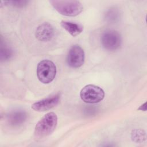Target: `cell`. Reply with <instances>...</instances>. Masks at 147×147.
<instances>
[{
  "label": "cell",
  "mask_w": 147,
  "mask_h": 147,
  "mask_svg": "<svg viewBox=\"0 0 147 147\" xmlns=\"http://www.w3.org/2000/svg\"><path fill=\"white\" fill-rule=\"evenodd\" d=\"M57 124V117L53 112H50L43 116L37 123L34 131L37 139H42L51 135L55 130Z\"/></svg>",
  "instance_id": "cell-1"
},
{
  "label": "cell",
  "mask_w": 147,
  "mask_h": 147,
  "mask_svg": "<svg viewBox=\"0 0 147 147\" xmlns=\"http://www.w3.org/2000/svg\"><path fill=\"white\" fill-rule=\"evenodd\" d=\"M50 3L58 13L65 16H76L83 9L82 4L78 1L52 0Z\"/></svg>",
  "instance_id": "cell-2"
},
{
  "label": "cell",
  "mask_w": 147,
  "mask_h": 147,
  "mask_svg": "<svg viewBox=\"0 0 147 147\" xmlns=\"http://www.w3.org/2000/svg\"><path fill=\"white\" fill-rule=\"evenodd\" d=\"M56 75V67L54 63L48 59L40 61L37 67V76L44 84L52 82Z\"/></svg>",
  "instance_id": "cell-3"
},
{
  "label": "cell",
  "mask_w": 147,
  "mask_h": 147,
  "mask_svg": "<svg viewBox=\"0 0 147 147\" xmlns=\"http://www.w3.org/2000/svg\"><path fill=\"white\" fill-rule=\"evenodd\" d=\"M81 99L87 103H96L102 100L105 92L100 87L94 84H88L80 91Z\"/></svg>",
  "instance_id": "cell-4"
},
{
  "label": "cell",
  "mask_w": 147,
  "mask_h": 147,
  "mask_svg": "<svg viewBox=\"0 0 147 147\" xmlns=\"http://www.w3.org/2000/svg\"><path fill=\"white\" fill-rule=\"evenodd\" d=\"M100 42L104 49L109 51H114L120 47L122 37L120 33L116 30H107L102 33Z\"/></svg>",
  "instance_id": "cell-5"
},
{
  "label": "cell",
  "mask_w": 147,
  "mask_h": 147,
  "mask_svg": "<svg viewBox=\"0 0 147 147\" xmlns=\"http://www.w3.org/2000/svg\"><path fill=\"white\" fill-rule=\"evenodd\" d=\"M85 54L83 48L79 45H74L69 49L67 56V63L71 68H78L84 62Z\"/></svg>",
  "instance_id": "cell-6"
},
{
  "label": "cell",
  "mask_w": 147,
  "mask_h": 147,
  "mask_svg": "<svg viewBox=\"0 0 147 147\" xmlns=\"http://www.w3.org/2000/svg\"><path fill=\"white\" fill-rule=\"evenodd\" d=\"M59 94L38 100L32 105V109L36 111H45L55 107L60 102Z\"/></svg>",
  "instance_id": "cell-7"
},
{
  "label": "cell",
  "mask_w": 147,
  "mask_h": 147,
  "mask_svg": "<svg viewBox=\"0 0 147 147\" xmlns=\"http://www.w3.org/2000/svg\"><path fill=\"white\" fill-rule=\"evenodd\" d=\"M55 34L53 27L49 22H44L40 24L36 28L35 36L36 38L42 42L51 41Z\"/></svg>",
  "instance_id": "cell-8"
},
{
  "label": "cell",
  "mask_w": 147,
  "mask_h": 147,
  "mask_svg": "<svg viewBox=\"0 0 147 147\" xmlns=\"http://www.w3.org/2000/svg\"><path fill=\"white\" fill-rule=\"evenodd\" d=\"M27 114L25 111L22 110H16L11 111L7 115L8 123L13 126H18L26 121Z\"/></svg>",
  "instance_id": "cell-9"
},
{
  "label": "cell",
  "mask_w": 147,
  "mask_h": 147,
  "mask_svg": "<svg viewBox=\"0 0 147 147\" xmlns=\"http://www.w3.org/2000/svg\"><path fill=\"white\" fill-rule=\"evenodd\" d=\"M60 24L67 32L74 37L80 34L83 30V27L81 25L75 22L62 21H61Z\"/></svg>",
  "instance_id": "cell-10"
},
{
  "label": "cell",
  "mask_w": 147,
  "mask_h": 147,
  "mask_svg": "<svg viewBox=\"0 0 147 147\" xmlns=\"http://www.w3.org/2000/svg\"><path fill=\"white\" fill-rule=\"evenodd\" d=\"M120 18V13L118 9L111 7L107 10L104 15L106 22L109 24H115L117 22Z\"/></svg>",
  "instance_id": "cell-11"
},
{
  "label": "cell",
  "mask_w": 147,
  "mask_h": 147,
  "mask_svg": "<svg viewBox=\"0 0 147 147\" xmlns=\"http://www.w3.org/2000/svg\"><path fill=\"white\" fill-rule=\"evenodd\" d=\"M14 52L12 48L3 42L1 38V49H0V59L2 62L7 61L9 60L13 56Z\"/></svg>",
  "instance_id": "cell-12"
},
{
  "label": "cell",
  "mask_w": 147,
  "mask_h": 147,
  "mask_svg": "<svg viewBox=\"0 0 147 147\" xmlns=\"http://www.w3.org/2000/svg\"><path fill=\"white\" fill-rule=\"evenodd\" d=\"M131 137L136 143H142L146 140V133L144 130L136 129L132 131Z\"/></svg>",
  "instance_id": "cell-13"
},
{
  "label": "cell",
  "mask_w": 147,
  "mask_h": 147,
  "mask_svg": "<svg viewBox=\"0 0 147 147\" xmlns=\"http://www.w3.org/2000/svg\"><path fill=\"white\" fill-rule=\"evenodd\" d=\"M6 5H9L11 6L20 8V7H24L26 6L28 3L29 1H5L3 2Z\"/></svg>",
  "instance_id": "cell-14"
},
{
  "label": "cell",
  "mask_w": 147,
  "mask_h": 147,
  "mask_svg": "<svg viewBox=\"0 0 147 147\" xmlns=\"http://www.w3.org/2000/svg\"><path fill=\"white\" fill-rule=\"evenodd\" d=\"M138 110H142V111H146V102L144 103L143 105L140 106V107L138 109Z\"/></svg>",
  "instance_id": "cell-15"
}]
</instances>
